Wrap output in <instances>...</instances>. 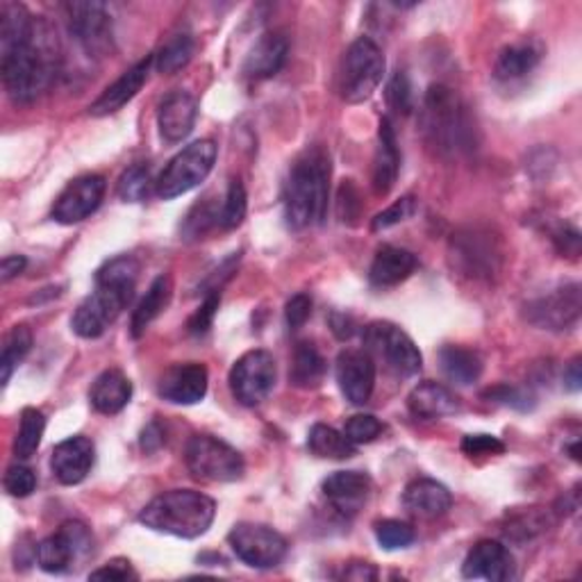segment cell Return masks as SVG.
I'll return each mask as SVG.
<instances>
[{"mask_svg": "<svg viewBox=\"0 0 582 582\" xmlns=\"http://www.w3.org/2000/svg\"><path fill=\"white\" fill-rule=\"evenodd\" d=\"M373 532H375V539L378 544L384 549V551H399V549H408L414 544L416 539V532L410 523L405 521H399V519H384V521H378L373 526Z\"/></svg>", "mask_w": 582, "mask_h": 582, "instance_id": "40", "label": "cell"}, {"mask_svg": "<svg viewBox=\"0 0 582 582\" xmlns=\"http://www.w3.org/2000/svg\"><path fill=\"white\" fill-rule=\"evenodd\" d=\"M384 55L371 36H360L348 46L339 66V94L346 103H364L384 77Z\"/></svg>", "mask_w": 582, "mask_h": 582, "instance_id": "7", "label": "cell"}, {"mask_svg": "<svg viewBox=\"0 0 582 582\" xmlns=\"http://www.w3.org/2000/svg\"><path fill=\"white\" fill-rule=\"evenodd\" d=\"M150 187H152L150 167L148 165H135L119 180V197L126 203H141L148 199Z\"/></svg>", "mask_w": 582, "mask_h": 582, "instance_id": "41", "label": "cell"}, {"mask_svg": "<svg viewBox=\"0 0 582 582\" xmlns=\"http://www.w3.org/2000/svg\"><path fill=\"white\" fill-rule=\"evenodd\" d=\"M343 435L351 440L356 446L371 444L382 435V423L373 414H356L346 421Z\"/></svg>", "mask_w": 582, "mask_h": 582, "instance_id": "44", "label": "cell"}, {"mask_svg": "<svg viewBox=\"0 0 582 582\" xmlns=\"http://www.w3.org/2000/svg\"><path fill=\"white\" fill-rule=\"evenodd\" d=\"M313 317V298H309L307 294H296L287 300V307H285V319H287V326L292 330H298L307 324V319Z\"/></svg>", "mask_w": 582, "mask_h": 582, "instance_id": "50", "label": "cell"}, {"mask_svg": "<svg viewBox=\"0 0 582 582\" xmlns=\"http://www.w3.org/2000/svg\"><path fill=\"white\" fill-rule=\"evenodd\" d=\"M364 351L399 378H412L423 367V356L412 337L392 321H373L362 332Z\"/></svg>", "mask_w": 582, "mask_h": 582, "instance_id": "11", "label": "cell"}, {"mask_svg": "<svg viewBox=\"0 0 582 582\" xmlns=\"http://www.w3.org/2000/svg\"><path fill=\"white\" fill-rule=\"evenodd\" d=\"M199 119V103L187 92H171L158 109L160 135L167 144L184 141Z\"/></svg>", "mask_w": 582, "mask_h": 582, "instance_id": "23", "label": "cell"}, {"mask_svg": "<svg viewBox=\"0 0 582 582\" xmlns=\"http://www.w3.org/2000/svg\"><path fill=\"white\" fill-rule=\"evenodd\" d=\"M105 178L98 173H87L75 178L66 184V189L60 193L55 205H53V219L62 225L81 223L87 216H92L105 197Z\"/></svg>", "mask_w": 582, "mask_h": 582, "instance_id": "16", "label": "cell"}, {"mask_svg": "<svg viewBox=\"0 0 582 582\" xmlns=\"http://www.w3.org/2000/svg\"><path fill=\"white\" fill-rule=\"evenodd\" d=\"M462 453L467 457H491L506 453V444H502L494 435H467L462 440Z\"/></svg>", "mask_w": 582, "mask_h": 582, "instance_id": "47", "label": "cell"}, {"mask_svg": "<svg viewBox=\"0 0 582 582\" xmlns=\"http://www.w3.org/2000/svg\"><path fill=\"white\" fill-rule=\"evenodd\" d=\"M64 10L68 32L85 53L103 57L112 51L114 25L105 3H68Z\"/></svg>", "mask_w": 582, "mask_h": 582, "instance_id": "15", "label": "cell"}, {"mask_svg": "<svg viewBox=\"0 0 582 582\" xmlns=\"http://www.w3.org/2000/svg\"><path fill=\"white\" fill-rule=\"evenodd\" d=\"M184 462L189 474L205 483H237L246 472L242 453L212 435H193L187 442Z\"/></svg>", "mask_w": 582, "mask_h": 582, "instance_id": "8", "label": "cell"}, {"mask_svg": "<svg viewBox=\"0 0 582 582\" xmlns=\"http://www.w3.org/2000/svg\"><path fill=\"white\" fill-rule=\"evenodd\" d=\"M307 448L324 459H351L358 453V446L351 440L326 423L313 425L307 435Z\"/></svg>", "mask_w": 582, "mask_h": 582, "instance_id": "34", "label": "cell"}, {"mask_svg": "<svg viewBox=\"0 0 582 582\" xmlns=\"http://www.w3.org/2000/svg\"><path fill=\"white\" fill-rule=\"evenodd\" d=\"M448 257L459 276L469 281L491 283L506 262L502 244L489 227L467 225L451 237Z\"/></svg>", "mask_w": 582, "mask_h": 582, "instance_id": "6", "label": "cell"}, {"mask_svg": "<svg viewBox=\"0 0 582 582\" xmlns=\"http://www.w3.org/2000/svg\"><path fill=\"white\" fill-rule=\"evenodd\" d=\"M165 442H167V437H165V431L160 428L158 423H150L148 428L141 433V448H144L146 453L158 451V448H160Z\"/></svg>", "mask_w": 582, "mask_h": 582, "instance_id": "55", "label": "cell"}, {"mask_svg": "<svg viewBox=\"0 0 582 582\" xmlns=\"http://www.w3.org/2000/svg\"><path fill=\"white\" fill-rule=\"evenodd\" d=\"M60 51L53 28L34 17L30 32L14 46L0 51V73L8 96L28 105L46 94L57 75Z\"/></svg>", "mask_w": 582, "mask_h": 582, "instance_id": "1", "label": "cell"}, {"mask_svg": "<svg viewBox=\"0 0 582 582\" xmlns=\"http://www.w3.org/2000/svg\"><path fill=\"white\" fill-rule=\"evenodd\" d=\"M155 57H144L139 60L135 66H130L119 81H114L92 105H89V114L92 116H109L114 112H119L124 105H128L146 85V77L148 71L152 66Z\"/></svg>", "mask_w": 582, "mask_h": 582, "instance_id": "24", "label": "cell"}, {"mask_svg": "<svg viewBox=\"0 0 582 582\" xmlns=\"http://www.w3.org/2000/svg\"><path fill=\"white\" fill-rule=\"evenodd\" d=\"M139 262L130 255L114 257L96 271V289L77 305L71 328L83 339H98L135 296Z\"/></svg>", "mask_w": 582, "mask_h": 582, "instance_id": "3", "label": "cell"}, {"mask_svg": "<svg viewBox=\"0 0 582 582\" xmlns=\"http://www.w3.org/2000/svg\"><path fill=\"white\" fill-rule=\"evenodd\" d=\"M219 305H221V292L208 294L205 303L199 307V313L189 319V332L191 335H205L212 328Z\"/></svg>", "mask_w": 582, "mask_h": 582, "instance_id": "48", "label": "cell"}, {"mask_svg": "<svg viewBox=\"0 0 582 582\" xmlns=\"http://www.w3.org/2000/svg\"><path fill=\"white\" fill-rule=\"evenodd\" d=\"M94 459H96L94 442L89 437L75 435V437L60 442L53 448L51 469L62 485L73 487V485H81L89 476L94 467Z\"/></svg>", "mask_w": 582, "mask_h": 582, "instance_id": "20", "label": "cell"}, {"mask_svg": "<svg viewBox=\"0 0 582 582\" xmlns=\"http://www.w3.org/2000/svg\"><path fill=\"white\" fill-rule=\"evenodd\" d=\"M553 242H555V248L560 251V255H569V257H578L580 253V232L571 225H560L555 232H553Z\"/></svg>", "mask_w": 582, "mask_h": 582, "instance_id": "52", "label": "cell"}, {"mask_svg": "<svg viewBox=\"0 0 582 582\" xmlns=\"http://www.w3.org/2000/svg\"><path fill=\"white\" fill-rule=\"evenodd\" d=\"M219 148L212 139L193 141L182 148L176 158L165 167L162 176L155 182V191L165 201H173L182 193L197 189L214 169Z\"/></svg>", "mask_w": 582, "mask_h": 582, "instance_id": "9", "label": "cell"}, {"mask_svg": "<svg viewBox=\"0 0 582 582\" xmlns=\"http://www.w3.org/2000/svg\"><path fill=\"white\" fill-rule=\"evenodd\" d=\"M403 506L419 519H440L453 508V496L433 478H416L403 491Z\"/></svg>", "mask_w": 582, "mask_h": 582, "instance_id": "25", "label": "cell"}, {"mask_svg": "<svg viewBox=\"0 0 582 582\" xmlns=\"http://www.w3.org/2000/svg\"><path fill=\"white\" fill-rule=\"evenodd\" d=\"M419 124L425 144L444 160L467 158L480 144L472 107L446 85H433L425 92Z\"/></svg>", "mask_w": 582, "mask_h": 582, "instance_id": "2", "label": "cell"}, {"mask_svg": "<svg viewBox=\"0 0 582 582\" xmlns=\"http://www.w3.org/2000/svg\"><path fill=\"white\" fill-rule=\"evenodd\" d=\"M193 57V36L189 32H178L171 39H167V44L155 55L152 64L162 75H176L182 71Z\"/></svg>", "mask_w": 582, "mask_h": 582, "instance_id": "36", "label": "cell"}, {"mask_svg": "<svg viewBox=\"0 0 582 582\" xmlns=\"http://www.w3.org/2000/svg\"><path fill=\"white\" fill-rule=\"evenodd\" d=\"M289 57V39L283 32H264L244 60V77L248 81H268L283 71Z\"/></svg>", "mask_w": 582, "mask_h": 582, "instance_id": "22", "label": "cell"}, {"mask_svg": "<svg viewBox=\"0 0 582 582\" xmlns=\"http://www.w3.org/2000/svg\"><path fill=\"white\" fill-rule=\"evenodd\" d=\"M133 399V382L119 369L103 371L89 390V403L100 414H119Z\"/></svg>", "mask_w": 582, "mask_h": 582, "instance_id": "29", "label": "cell"}, {"mask_svg": "<svg viewBox=\"0 0 582 582\" xmlns=\"http://www.w3.org/2000/svg\"><path fill=\"white\" fill-rule=\"evenodd\" d=\"M248 210V197L246 187L240 178H232L225 191V201L221 208V227L223 230H235L244 223Z\"/></svg>", "mask_w": 582, "mask_h": 582, "instance_id": "38", "label": "cell"}, {"mask_svg": "<svg viewBox=\"0 0 582 582\" xmlns=\"http://www.w3.org/2000/svg\"><path fill=\"white\" fill-rule=\"evenodd\" d=\"M462 575L476 580L485 578L491 582H506L515 578V558L506 544L496 539H483L464 558Z\"/></svg>", "mask_w": 582, "mask_h": 582, "instance_id": "19", "label": "cell"}, {"mask_svg": "<svg viewBox=\"0 0 582 582\" xmlns=\"http://www.w3.org/2000/svg\"><path fill=\"white\" fill-rule=\"evenodd\" d=\"M408 408L412 416L421 421H437L444 416H453L462 412V401L448 390V387L425 380L416 384L408 396Z\"/></svg>", "mask_w": 582, "mask_h": 582, "instance_id": "26", "label": "cell"}, {"mask_svg": "<svg viewBox=\"0 0 582 582\" xmlns=\"http://www.w3.org/2000/svg\"><path fill=\"white\" fill-rule=\"evenodd\" d=\"M414 212H416V199L414 197H403L394 205L387 208L384 212L375 214V219L371 221V230L380 232V230H387V227H394V225L408 221Z\"/></svg>", "mask_w": 582, "mask_h": 582, "instance_id": "45", "label": "cell"}, {"mask_svg": "<svg viewBox=\"0 0 582 582\" xmlns=\"http://www.w3.org/2000/svg\"><path fill=\"white\" fill-rule=\"evenodd\" d=\"M171 296H173L171 276H160L152 281V285L148 287L146 296L141 298V303L137 305L135 315H133L130 332L135 339H139L148 330V326L165 313L167 305L171 303Z\"/></svg>", "mask_w": 582, "mask_h": 582, "instance_id": "31", "label": "cell"}, {"mask_svg": "<svg viewBox=\"0 0 582 582\" xmlns=\"http://www.w3.org/2000/svg\"><path fill=\"white\" fill-rule=\"evenodd\" d=\"M219 223H221V212H219L216 203L208 197L189 210V214L182 223V235H184V240H199L205 235L208 230H212Z\"/></svg>", "mask_w": 582, "mask_h": 582, "instance_id": "39", "label": "cell"}, {"mask_svg": "<svg viewBox=\"0 0 582 582\" xmlns=\"http://www.w3.org/2000/svg\"><path fill=\"white\" fill-rule=\"evenodd\" d=\"M227 544L244 564L253 569H274L287 558V539L264 523H237L227 535Z\"/></svg>", "mask_w": 582, "mask_h": 582, "instance_id": "12", "label": "cell"}, {"mask_svg": "<svg viewBox=\"0 0 582 582\" xmlns=\"http://www.w3.org/2000/svg\"><path fill=\"white\" fill-rule=\"evenodd\" d=\"M46 433V416L42 410L36 408H25L21 412V425L14 440V455L19 459H28L36 453L39 444H42V437Z\"/></svg>", "mask_w": 582, "mask_h": 582, "instance_id": "37", "label": "cell"}, {"mask_svg": "<svg viewBox=\"0 0 582 582\" xmlns=\"http://www.w3.org/2000/svg\"><path fill=\"white\" fill-rule=\"evenodd\" d=\"M3 487L10 496L14 498H25L36 489V476L25 464H12V467L6 472Z\"/></svg>", "mask_w": 582, "mask_h": 582, "instance_id": "46", "label": "cell"}, {"mask_svg": "<svg viewBox=\"0 0 582 582\" xmlns=\"http://www.w3.org/2000/svg\"><path fill=\"white\" fill-rule=\"evenodd\" d=\"M564 387L569 392H580L582 387V371H580V358H573L564 369Z\"/></svg>", "mask_w": 582, "mask_h": 582, "instance_id": "56", "label": "cell"}, {"mask_svg": "<svg viewBox=\"0 0 582 582\" xmlns=\"http://www.w3.org/2000/svg\"><path fill=\"white\" fill-rule=\"evenodd\" d=\"M483 399H487L494 405L512 408L519 412H528L535 408V396L530 394V390H523V387H515V384H496L483 394Z\"/></svg>", "mask_w": 582, "mask_h": 582, "instance_id": "42", "label": "cell"}, {"mask_svg": "<svg viewBox=\"0 0 582 582\" xmlns=\"http://www.w3.org/2000/svg\"><path fill=\"white\" fill-rule=\"evenodd\" d=\"M216 517V502L193 489H171L155 496L139 512V523L182 539H197L210 530Z\"/></svg>", "mask_w": 582, "mask_h": 582, "instance_id": "5", "label": "cell"}, {"mask_svg": "<svg viewBox=\"0 0 582 582\" xmlns=\"http://www.w3.org/2000/svg\"><path fill=\"white\" fill-rule=\"evenodd\" d=\"M208 369L199 362L173 364L158 382V394L173 405H197L208 394Z\"/></svg>", "mask_w": 582, "mask_h": 582, "instance_id": "18", "label": "cell"}, {"mask_svg": "<svg viewBox=\"0 0 582 582\" xmlns=\"http://www.w3.org/2000/svg\"><path fill=\"white\" fill-rule=\"evenodd\" d=\"M419 266V260L412 251L399 246L378 248L373 264L369 268V281L378 289H390L405 283Z\"/></svg>", "mask_w": 582, "mask_h": 582, "instance_id": "28", "label": "cell"}, {"mask_svg": "<svg viewBox=\"0 0 582 582\" xmlns=\"http://www.w3.org/2000/svg\"><path fill=\"white\" fill-rule=\"evenodd\" d=\"M541 528H544V517L537 515L535 510H528V512H521L519 517L510 519L506 535L517 539V541H526L528 537H532Z\"/></svg>", "mask_w": 582, "mask_h": 582, "instance_id": "49", "label": "cell"}, {"mask_svg": "<svg viewBox=\"0 0 582 582\" xmlns=\"http://www.w3.org/2000/svg\"><path fill=\"white\" fill-rule=\"evenodd\" d=\"M541 62V46L535 42H519L508 49H502L496 64H494V75L500 83H515L526 77L537 68Z\"/></svg>", "mask_w": 582, "mask_h": 582, "instance_id": "30", "label": "cell"}, {"mask_svg": "<svg viewBox=\"0 0 582 582\" xmlns=\"http://www.w3.org/2000/svg\"><path fill=\"white\" fill-rule=\"evenodd\" d=\"M28 266V260L23 255H6L3 262H0V281L10 283L17 276H21Z\"/></svg>", "mask_w": 582, "mask_h": 582, "instance_id": "54", "label": "cell"}, {"mask_svg": "<svg viewBox=\"0 0 582 582\" xmlns=\"http://www.w3.org/2000/svg\"><path fill=\"white\" fill-rule=\"evenodd\" d=\"M278 367L268 351H248L230 369V392L244 408H255L274 392Z\"/></svg>", "mask_w": 582, "mask_h": 582, "instance_id": "14", "label": "cell"}, {"mask_svg": "<svg viewBox=\"0 0 582 582\" xmlns=\"http://www.w3.org/2000/svg\"><path fill=\"white\" fill-rule=\"evenodd\" d=\"M440 369L451 382L469 387L483 375V358L472 348L444 346L440 351Z\"/></svg>", "mask_w": 582, "mask_h": 582, "instance_id": "32", "label": "cell"}, {"mask_svg": "<svg viewBox=\"0 0 582 582\" xmlns=\"http://www.w3.org/2000/svg\"><path fill=\"white\" fill-rule=\"evenodd\" d=\"M343 578L348 580H375L378 571L373 569V564H351V569L343 571Z\"/></svg>", "mask_w": 582, "mask_h": 582, "instance_id": "57", "label": "cell"}, {"mask_svg": "<svg viewBox=\"0 0 582 582\" xmlns=\"http://www.w3.org/2000/svg\"><path fill=\"white\" fill-rule=\"evenodd\" d=\"M332 165L321 146L307 148L292 165L285 182V219L292 230H305L321 223L330 201Z\"/></svg>", "mask_w": 582, "mask_h": 582, "instance_id": "4", "label": "cell"}, {"mask_svg": "<svg viewBox=\"0 0 582 582\" xmlns=\"http://www.w3.org/2000/svg\"><path fill=\"white\" fill-rule=\"evenodd\" d=\"M384 98H387V105H390V109H394L396 114H412L414 109V92H412V83L405 71H396L390 83H387V89H384Z\"/></svg>", "mask_w": 582, "mask_h": 582, "instance_id": "43", "label": "cell"}, {"mask_svg": "<svg viewBox=\"0 0 582 582\" xmlns=\"http://www.w3.org/2000/svg\"><path fill=\"white\" fill-rule=\"evenodd\" d=\"M92 580H116V582H126V580H137V571L128 560H112L105 567L96 569L89 573Z\"/></svg>", "mask_w": 582, "mask_h": 582, "instance_id": "51", "label": "cell"}, {"mask_svg": "<svg viewBox=\"0 0 582 582\" xmlns=\"http://www.w3.org/2000/svg\"><path fill=\"white\" fill-rule=\"evenodd\" d=\"M326 500L341 517H356L371 494V478L362 472H337L321 485Z\"/></svg>", "mask_w": 582, "mask_h": 582, "instance_id": "21", "label": "cell"}, {"mask_svg": "<svg viewBox=\"0 0 582 582\" xmlns=\"http://www.w3.org/2000/svg\"><path fill=\"white\" fill-rule=\"evenodd\" d=\"M399 171H401L399 139L392 121L384 116L378 130V150L373 160V191L378 197H387V193L394 189L399 180Z\"/></svg>", "mask_w": 582, "mask_h": 582, "instance_id": "27", "label": "cell"}, {"mask_svg": "<svg viewBox=\"0 0 582 582\" xmlns=\"http://www.w3.org/2000/svg\"><path fill=\"white\" fill-rule=\"evenodd\" d=\"M335 375L348 403L367 405L371 401L375 387V362L367 351H353V348L341 351L335 364Z\"/></svg>", "mask_w": 582, "mask_h": 582, "instance_id": "17", "label": "cell"}, {"mask_svg": "<svg viewBox=\"0 0 582 582\" xmlns=\"http://www.w3.org/2000/svg\"><path fill=\"white\" fill-rule=\"evenodd\" d=\"M32 348V332L25 326H14L3 339V353H0V382L8 387L12 373L25 360Z\"/></svg>", "mask_w": 582, "mask_h": 582, "instance_id": "35", "label": "cell"}, {"mask_svg": "<svg viewBox=\"0 0 582 582\" xmlns=\"http://www.w3.org/2000/svg\"><path fill=\"white\" fill-rule=\"evenodd\" d=\"M94 553V535L81 521H66L46 537L39 541L34 560L39 569L46 573H71L81 569Z\"/></svg>", "mask_w": 582, "mask_h": 582, "instance_id": "10", "label": "cell"}, {"mask_svg": "<svg viewBox=\"0 0 582 582\" xmlns=\"http://www.w3.org/2000/svg\"><path fill=\"white\" fill-rule=\"evenodd\" d=\"M526 321L539 330L564 332L578 326L582 315V289L578 283H567L549 294H541L523 305Z\"/></svg>", "mask_w": 582, "mask_h": 582, "instance_id": "13", "label": "cell"}, {"mask_svg": "<svg viewBox=\"0 0 582 582\" xmlns=\"http://www.w3.org/2000/svg\"><path fill=\"white\" fill-rule=\"evenodd\" d=\"M324 375H326V360L317 351V346L309 341H300L292 360V371H289L292 384L298 387V390H315V387L324 382Z\"/></svg>", "mask_w": 582, "mask_h": 582, "instance_id": "33", "label": "cell"}, {"mask_svg": "<svg viewBox=\"0 0 582 582\" xmlns=\"http://www.w3.org/2000/svg\"><path fill=\"white\" fill-rule=\"evenodd\" d=\"M351 208L360 210V197H358V189L353 187L351 180H343L341 189H339V199H337V210H339V219L346 221H353V212Z\"/></svg>", "mask_w": 582, "mask_h": 582, "instance_id": "53", "label": "cell"}]
</instances>
